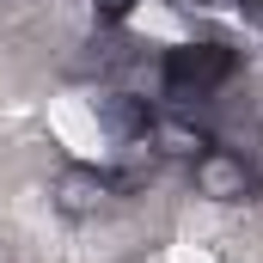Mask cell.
<instances>
[{
    "instance_id": "obj_1",
    "label": "cell",
    "mask_w": 263,
    "mask_h": 263,
    "mask_svg": "<svg viewBox=\"0 0 263 263\" xmlns=\"http://www.w3.org/2000/svg\"><path fill=\"white\" fill-rule=\"evenodd\" d=\"M233 73H239V49L227 37H184L159 55V98L190 110L202 98H214Z\"/></svg>"
},
{
    "instance_id": "obj_2",
    "label": "cell",
    "mask_w": 263,
    "mask_h": 263,
    "mask_svg": "<svg viewBox=\"0 0 263 263\" xmlns=\"http://www.w3.org/2000/svg\"><path fill=\"white\" fill-rule=\"evenodd\" d=\"M190 190L214 208H245L263 196V165L233 147H208L202 159H190Z\"/></svg>"
},
{
    "instance_id": "obj_3",
    "label": "cell",
    "mask_w": 263,
    "mask_h": 263,
    "mask_svg": "<svg viewBox=\"0 0 263 263\" xmlns=\"http://www.w3.org/2000/svg\"><path fill=\"white\" fill-rule=\"evenodd\" d=\"M117 202H123V190H117L110 165H92V159H67L62 172L49 178V208H55L62 220H98V214H110Z\"/></svg>"
},
{
    "instance_id": "obj_4",
    "label": "cell",
    "mask_w": 263,
    "mask_h": 263,
    "mask_svg": "<svg viewBox=\"0 0 263 263\" xmlns=\"http://www.w3.org/2000/svg\"><path fill=\"white\" fill-rule=\"evenodd\" d=\"M147 147L159 153V165H165V159L190 165V159H202V153L214 147V135L202 129L196 117H184V110H153V129H147Z\"/></svg>"
},
{
    "instance_id": "obj_5",
    "label": "cell",
    "mask_w": 263,
    "mask_h": 263,
    "mask_svg": "<svg viewBox=\"0 0 263 263\" xmlns=\"http://www.w3.org/2000/svg\"><path fill=\"white\" fill-rule=\"evenodd\" d=\"M98 129L110 135L117 147H123V141H147V129H153V98L104 92V98H98Z\"/></svg>"
},
{
    "instance_id": "obj_6",
    "label": "cell",
    "mask_w": 263,
    "mask_h": 263,
    "mask_svg": "<svg viewBox=\"0 0 263 263\" xmlns=\"http://www.w3.org/2000/svg\"><path fill=\"white\" fill-rule=\"evenodd\" d=\"M135 6H147V0H92V12H98V25H123Z\"/></svg>"
},
{
    "instance_id": "obj_7",
    "label": "cell",
    "mask_w": 263,
    "mask_h": 263,
    "mask_svg": "<svg viewBox=\"0 0 263 263\" xmlns=\"http://www.w3.org/2000/svg\"><path fill=\"white\" fill-rule=\"evenodd\" d=\"M196 6H214V12H233V6H245V0H196Z\"/></svg>"
}]
</instances>
